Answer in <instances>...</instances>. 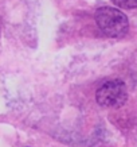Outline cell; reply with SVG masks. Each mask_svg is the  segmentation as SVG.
Returning a JSON list of instances; mask_svg holds the SVG:
<instances>
[{
	"label": "cell",
	"instance_id": "6da1fadb",
	"mask_svg": "<svg viewBox=\"0 0 137 147\" xmlns=\"http://www.w3.org/2000/svg\"><path fill=\"white\" fill-rule=\"evenodd\" d=\"M96 22L105 35L120 38L128 32L129 22L122 11L113 7H101L96 11Z\"/></svg>",
	"mask_w": 137,
	"mask_h": 147
},
{
	"label": "cell",
	"instance_id": "7a4b0ae2",
	"mask_svg": "<svg viewBox=\"0 0 137 147\" xmlns=\"http://www.w3.org/2000/svg\"><path fill=\"white\" fill-rule=\"evenodd\" d=\"M97 102L101 107L106 108H116L124 105L126 98H128V92L124 82L117 80L109 81L104 84L97 90L96 93Z\"/></svg>",
	"mask_w": 137,
	"mask_h": 147
},
{
	"label": "cell",
	"instance_id": "3957f363",
	"mask_svg": "<svg viewBox=\"0 0 137 147\" xmlns=\"http://www.w3.org/2000/svg\"><path fill=\"white\" fill-rule=\"evenodd\" d=\"M112 3L120 8L133 9L137 8V0H112Z\"/></svg>",
	"mask_w": 137,
	"mask_h": 147
}]
</instances>
